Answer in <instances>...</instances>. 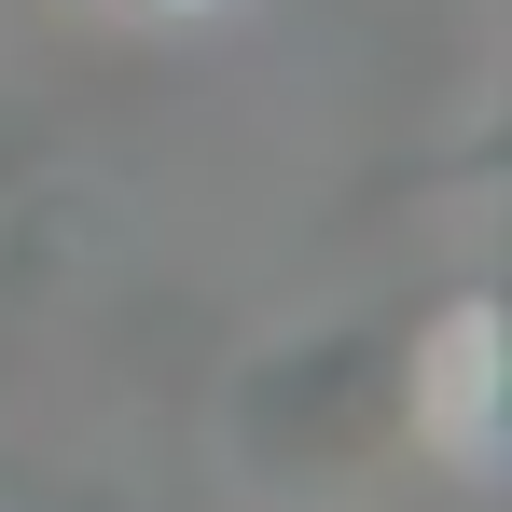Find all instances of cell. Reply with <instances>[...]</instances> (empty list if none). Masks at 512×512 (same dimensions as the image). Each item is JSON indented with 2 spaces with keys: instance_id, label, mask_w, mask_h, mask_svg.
<instances>
[{
  "instance_id": "cell-1",
  "label": "cell",
  "mask_w": 512,
  "mask_h": 512,
  "mask_svg": "<svg viewBox=\"0 0 512 512\" xmlns=\"http://www.w3.org/2000/svg\"><path fill=\"white\" fill-rule=\"evenodd\" d=\"M402 429H416V443L471 485V499L512 471V416H499V305H485V291H443V305H429V333L402 346Z\"/></svg>"
},
{
  "instance_id": "cell-2",
  "label": "cell",
  "mask_w": 512,
  "mask_h": 512,
  "mask_svg": "<svg viewBox=\"0 0 512 512\" xmlns=\"http://www.w3.org/2000/svg\"><path fill=\"white\" fill-rule=\"evenodd\" d=\"M97 14H139V28H208V14H236V0H97Z\"/></svg>"
}]
</instances>
